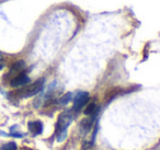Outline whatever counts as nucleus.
Listing matches in <instances>:
<instances>
[{
    "label": "nucleus",
    "instance_id": "10",
    "mask_svg": "<svg viewBox=\"0 0 160 150\" xmlns=\"http://www.w3.org/2000/svg\"><path fill=\"white\" fill-rule=\"evenodd\" d=\"M1 59H2V58H1V56H0V60H1Z\"/></svg>",
    "mask_w": 160,
    "mask_h": 150
},
{
    "label": "nucleus",
    "instance_id": "9",
    "mask_svg": "<svg viewBox=\"0 0 160 150\" xmlns=\"http://www.w3.org/2000/svg\"><path fill=\"white\" fill-rule=\"evenodd\" d=\"M71 97H72V94H71V93H67V94L65 95V97H62V98L60 102H62V104H67V103H68V102L71 100Z\"/></svg>",
    "mask_w": 160,
    "mask_h": 150
},
{
    "label": "nucleus",
    "instance_id": "1",
    "mask_svg": "<svg viewBox=\"0 0 160 150\" xmlns=\"http://www.w3.org/2000/svg\"><path fill=\"white\" fill-rule=\"evenodd\" d=\"M43 87H44V79L38 80V81H35L33 84L29 86L28 88L23 89L22 92H21V97L23 98L33 97V95L38 94V92H41L43 90Z\"/></svg>",
    "mask_w": 160,
    "mask_h": 150
},
{
    "label": "nucleus",
    "instance_id": "3",
    "mask_svg": "<svg viewBox=\"0 0 160 150\" xmlns=\"http://www.w3.org/2000/svg\"><path fill=\"white\" fill-rule=\"evenodd\" d=\"M70 122H71V116L68 112H65V113H62V114H60L59 118H58V123H57V132L58 134L66 132L67 127H68V125L70 124Z\"/></svg>",
    "mask_w": 160,
    "mask_h": 150
},
{
    "label": "nucleus",
    "instance_id": "5",
    "mask_svg": "<svg viewBox=\"0 0 160 150\" xmlns=\"http://www.w3.org/2000/svg\"><path fill=\"white\" fill-rule=\"evenodd\" d=\"M29 129L32 134L34 135H40L43 132V124L42 122L36 121V122H31L29 123Z\"/></svg>",
    "mask_w": 160,
    "mask_h": 150
},
{
    "label": "nucleus",
    "instance_id": "8",
    "mask_svg": "<svg viewBox=\"0 0 160 150\" xmlns=\"http://www.w3.org/2000/svg\"><path fill=\"white\" fill-rule=\"evenodd\" d=\"M0 150H17V143L13 142V141H10V142H7L3 146H1Z\"/></svg>",
    "mask_w": 160,
    "mask_h": 150
},
{
    "label": "nucleus",
    "instance_id": "2",
    "mask_svg": "<svg viewBox=\"0 0 160 150\" xmlns=\"http://www.w3.org/2000/svg\"><path fill=\"white\" fill-rule=\"evenodd\" d=\"M89 101V93L85 92V91H80L73 98V111L79 112L80 110H82V108L88 103Z\"/></svg>",
    "mask_w": 160,
    "mask_h": 150
},
{
    "label": "nucleus",
    "instance_id": "7",
    "mask_svg": "<svg viewBox=\"0 0 160 150\" xmlns=\"http://www.w3.org/2000/svg\"><path fill=\"white\" fill-rule=\"evenodd\" d=\"M24 67H25L24 62H22V60H20V62H17L16 64H13V66L11 67V70H10V72H11V73L20 72V71L22 70Z\"/></svg>",
    "mask_w": 160,
    "mask_h": 150
},
{
    "label": "nucleus",
    "instance_id": "6",
    "mask_svg": "<svg viewBox=\"0 0 160 150\" xmlns=\"http://www.w3.org/2000/svg\"><path fill=\"white\" fill-rule=\"evenodd\" d=\"M97 111H98V106H97V104L94 103V102H92V103H90L89 105L86 108L85 110V114L86 115H94L97 113Z\"/></svg>",
    "mask_w": 160,
    "mask_h": 150
},
{
    "label": "nucleus",
    "instance_id": "4",
    "mask_svg": "<svg viewBox=\"0 0 160 150\" xmlns=\"http://www.w3.org/2000/svg\"><path fill=\"white\" fill-rule=\"evenodd\" d=\"M30 81H31L30 78L28 77L24 72H22V73H19L18 76H16V77L10 81V86L13 87V88H17V87L25 86V84H28Z\"/></svg>",
    "mask_w": 160,
    "mask_h": 150
}]
</instances>
